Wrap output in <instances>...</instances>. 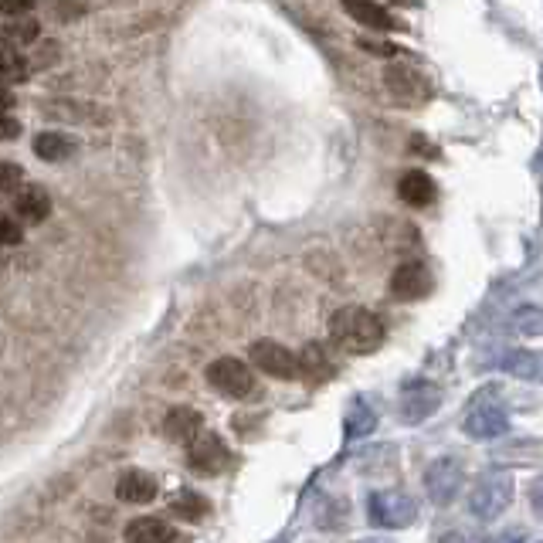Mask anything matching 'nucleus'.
I'll use <instances>...</instances> for the list:
<instances>
[{
	"label": "nucleus",
	"instance_id": "obj_1",
	"mask_svg": "<svg viewBox=\"0 0 543 543\" xmlns=\"http://www.w3.org/2000/svg\"><path fill=\"white\" fill-rule=\"evenodd\" d=\"M330 336L336 347L347 353H374L384 343V326L364 306H343L333 313Z\"/></svg>",
	"mask_w": 543,
	"mask_h": 543
},
{
	"label": "nucleus",
	"instance_id": "obj_2",
	"mask_svg": "<svg viewBox=\"0 0 543 543\" xmlns=\"http://www.w3.org/2000/svg\"><path fill=\"white\" fill-rule=\"evenodd\" d=\"M513 503V479L510 472H486L469 493V510L476 520H496Z\"/></svg>",
	"mask_w": 543,
	"mask_h": 543
},
{
	"label": "nucleus",
	"instance_id": "obj_3",
	"mask_svg": "<svg viewBox=\"0 0 543 543\" xmlns=\"http://www.w3.org/2000/svg\"><path fill=\"white\" fill-rule=\"evenodd\" d=\"M418 516L415 499L408 493H398V489H381L367 499V520L381 530H404L411 527Z\"/></svg>",
	"mask_w": 543,
	"mask_h": 543
},
{
	"label": "nucleus",
	"instance_id": "obj_4",
	"mask_svg": "<svg viewBox=\"0 0 543 543\" xmlns=\"http://www.w3.org/2000/svg\"><path fill=\"white\" fill-rule=\"evenodd\" d=\"M506 428H510V418H506V408L496 394H479V398L469 404L465 435H469L472 442H493V438L506 435Z\"/></svg>",
	"mask_w": 543,
	"mask_h": 543
},
{
	"label": "nucleus",
	"instance_id": "obj_5",
	"mask_svg": "<svg viewBox=\"0 0 543 543\" xmlns=\"http://www.w3.org/2000/svg\"><path fill=\"white\" fill-rule=\"evenodd\" d=\"M465 482V469L455 455H442L425 469V493L435 506H448L455 503V496L462 493Z\"/></svg>",
	"mask_w": 543,
	"mask_h": 543
},
{
	"label": "nucleus",
	"instance_id": "obj_6",
	"mask_svg": "<svg viewBox=\"0 0 543 543\" xmlns=\"http://www.w3.org/2000/svg\"><path fill=\"white\" fill-rule=\"evenodd\" d=\"M208 381L214 391H221L224 398H248L255 391V377L248 370L245 360L235 357H221L208 367Z\"/></svg>",
	"mask_w": 543,
	"mask_h": 543
},
{
	"label": "nucleus",
	"instance_id": "obj_7",
	"mask_svg": "<svg viewBox=\"0 0 543 543\" xmlns=\"http://www.w3.org/2000/svg\"><path fill=\"white\" fill-rule=\"evenodd\" d=\"M228 462H231L228 445L214 432H201L187 445V465H191L194 472H201V476H218V472L228 469Z\"/></svg>",
	"mask_w": 543,
	"mask_h": 543
},
{
	"label": "nucleus",
	"instance_id": "obj_8",
	"mask_svg": "<svg viewBox=\"0 0 543 543\" xmlns=\"http://www.w3.org/2000/svg\"><path fill=\"white\" fill-rule=\"evenodd\" d=\"M438 404H442V391H438L435 384H428V381L404 384V391H401V421H408V425H421V421H428L435 415Z\"/></svg>",
	"mask_w": 543,
	"mask_h": 543
},
{
	"label": "nucleus",
	"instance_id": "obj_9",
	"mask_svg": "<svg viewBox=\"0 0 543 543\" xmlns=\"http://www.w3.org/2000/svg\"><path fill=\"white\" fill-rule=\"evenodd\" d=\"M252 364L269 377H279V381H289L296 377V353L275 340H255L252 343Z\"/></svg>",
	"mask_w": 543,
	"mask_h": 543
},
{
	"label": "nucleus",
	"instance_id": "obj_10",
	"mask_svg": "<svg viewBox=\"0 0 543 543\" xmlns=\"http://www.w3.org/2000/svg\"><path fill=\"white\" fill-rule=\"evenodd\" d=\"M391 292L398 299H425L432 292V272L425 269L421 262H404L398 265V272L391 275Z\"/></svg>",
	"mask_w": 543,
	"mask_h": 543
},
{
	"label": "nucleus",
	"instance_id": "obj_11",
	"mask_svg": "<svg viewBox=\"0 0 543 543\" xmlns=\"http://www.w3.org/2000/svg\"><path fill=\"white\" fill-rule=\"evenodd\" d=\"M201 428H204V418L197 415L194 408H187V404L170 408L167 418H163V435H167L174 445H191L194 438L201 435Z\"/></svg>",
	"mask_w": 543,
	"mask_h": 543
},
{
	"label": "nucleus",
	"instance_id": "obj_12",
	"mask_svg": "<svg viewBox=\"0 0 543 543\" xmlns=\"http://www.w3.org/2000/svg\"><path fill=\"white\" fill-rule=\"evenodd\" d=\"M157 489H160L157 479H153L150 472H143V469H129L116 482V496L123 499V503H133V506L153 503V499H157Z\"/></svg>",
	"mask_w": 543,
	"mask_h": 543
},
{
	"label": "nucleus",
	"instance_id": "obj_13",
	"mask_svg": "<svg viewBox=\"0 0 543 543\" xmlns=\"http://www.w3.org/2000/svg\"><path fill=\"white\" fill-rule=\"evenodd\" d=\"M14 211H17V218L21 221H28V224H41L51 214V197L45 187H38V184H28V187H21L14 197Z\"/></svg>",
	"mask_w": 543,
	"mask_h": 543
},
{
	"label": "nucleus",
	"instance_id": "obj_14",
	"mask_svg": "<svg viewBox=\"0 0 543 543\" xmlns=\"http://www.w3.org/2000/svg\"><path fill=\"white\" fill-rule=\"evenodd\" d=\"M398 194L411 208H428V204L435 201V180L428 177L425 170H408V174L398 180Z\"/></svg>",
	"mask_w": 543,
	"mask_h": 543
},
{
	"label": "nucleus",
	"instance_id": "obj_15",
	"mask_svg": "<svg viewBox=\"0 0 543 543\" xmlns=\"http://www.w3.org/2000/svg\"><path fill=\"white\" fill-rule=\"evenodd\" d=\"M174 527L163 520H153V516H143V520H133L126 527V543H174Z\"/></svg>",
	"mask_w": 543,
	"mask_h": 543
},
{
	"label": "nucleus",
	"instance_id": "obj_16",
	"mask_svg": "<svg viewBox=\"0 0 543 543\" xmlns=\"http://www.w3.org/2000/svg\"><path fill=\"white\" fill-rule=\"evenodd\" d=\"M296 374H306L309 381H330L333 377V364L326 360V350L320 347V343H306L303 353L296 357Z\"/></svg>",
	"mask_w": 543,
	"mask_h": 543
},
{
	"label": "nucleus",
	"instance_id": "obj_17",
	"mask_svg": "<svg viewBox=\"0 0 543 543\" xmlns=\"http://www.w3.org/2000/svg\"><path fill=\"white\" fill-rule=\"evenodd\" d=\"M503 370L516 381H540V353L537 350H510L503 357Z\"/></svg>",
	"mask_w": 543,
	"mask_h": 543
},
{
	"label": "nucleus",
	"instance_id": "obj_18",
	"mask_svg": "<svg viewBox=\"0 0 543 543\" xmlns=\"http://www.w3.org/2000/svg\"><path fill=\"white\" fill-rule=\"evenodd\" d=\"M387 85H391V92L401 102L404 99L411 102V99H425L428 96V85L421 82L415 72H408V68H391V72H387Z\"/></svg>",
	"mask_w": 543,
	"mask_h": 543
},
{
	"label": "nucleus",
	"instance_id": "obj_19",
	"mask_svg": "<svg viewBox=\"0 0 543 543\" xmlns=\"http://www.w3.org/2000/svg\"><path fill=\"white\" fill-rule=\"evenodd\" d=\"M377 425V411L370 408L367 398H357L350 404V415H347V438L350 442H357V438H367L374 432Z\"/></svg>",
	"mask_w": 543,
	"mask_h": 543
},
{
	"label": "nucleus",
	"instance_id": "obj_20",
	"mask_svg": "<svg viewBox=\"0 0 543 543\" xmlns=\"http://www.w3.org/2000/svg\"><path fill=\"white\" fill-rule=\"evenodd\" d=\"M28 72H31V62L21 55V51L0 45V85H4V89L14 82H24L28 79Z\"/></svg>",
	"mask_w": 543,
	"mask_h": 543
},
{
	"label": "nucleus",
	"instance_id": "obj_21",
	"mask_svg": "<svg viewBox=\"0 0 543 543\" xmlns=\"http://www.w3.org/2000/svg\"><path fill=\"white\" fill-rule=\"evenodd\" d=\"M343 11H347L350 17H357L360 24H367V28H374V31H398V21H394V17L384 11V7H374V4H347Z\"/></svg>",
	"mask_w": 543,
	"mask_h": 543
},
{
	"label": "nucleus",
	"instance_id": "obj_22",
	"mask_svg": "<svg viewBox=\"0 0 543 543\" xmlns=\"http://www.w3.org/2000/svg\"><path fill=\"white\" fill-rule=\"evenodd\" d=\"M34 153H38L41 160L58 163L65 157H72V140L62 133H41V136H34Z\"/></svg>",
	"mask_w": 543,
	"mask_h": 543
},
{
	"label": "nucleus",
	"instance_id": "obj_23",
	"mask_svg": "<svg viewBox=\"0 0 543 543\" xmlns=\"http://www.w3.org/2000/svg\"><path fill=\"white\" fill-rule=\"evenodd\" d=\"M170 513L180 516V520L197 523V520H204V516H208V499L197 496V493H191V489H184L180 496L170 499Z\"/></svg>",
	"mask_w": 543,
	"mask_h": 543
},
{
	"label": "nucleus",
	"instance_id": "obj_24",
	"mask_svg": "<svg viewBox=\"0 0 543 543\" xmlns=\"http://www.w3.org/2000/svg\"><path fill=\"white\" fill-rule=\"evenodd\" d=\"M41 34V24L34 17H24V21H11L4 28V45L14 48V45H34Z\"/></svg>",
	"mask_w": 543,
	"mask_h": 543
},
{
	"label": "nucleus",
	"instance_id": "obj_25",
	"mask_svg": "<svg viewBox=\"0 0 543 543\" xmlns=\"http://www.w3.org/2000/svg\"><path fill=\"white\" fill-rule=\"evenodd\" d=\"M513 330H520L523 336H540L543 333V313L537 306H520L513 313Z\"/></svg>",
	"mask_w": 543,
	"mask_h": 543
},
{
	"label": "nucleus",
	"instance_id": "obj_26",
	"mask_svg": "<svg viewBox=\"0 0 543 543\" xmlns=\"http://www.w3.org/2000/svg\"><path fill=\"white\" fill-rule=\"evenodd\" d=\"M0 245H21V224L0 214Z\"/></svg>",
	"mask_w": 543,
	"mask_h": 543
},
{
	"label": "nucleus",
	"instance_id": "obj_27",
	"mask_svg": "<svg viewBox=\"0 0 543 543\" xmlns=\"http://www.w3.org/2000/svg\"><path fill=\"white\" fill-rule=\"evenodd\" d=\"M17 180H21V170H17L14 163H0V191H7V187H14Z\"/></svg>",
	"mask_w": 543,
	"mask_h": 543
},
{
	"label": "nucleus",
	"instance_id": "obj_28",
	"mask_svg": "<svg viewBox=\"0 0 543 543\" xmlns=\"http://www.w3.org/2000/svg\"><path fill=\"white\" fill-rule=\"evenodd\" d=\"M21 136V123L14 116H0V140H17Z\"/></svg>",
	"mask_w": 543,
	"mask_h": 543
},
{
	"label": "nucleus",
	"instance_id": "obj_29",
	"mask_svg": "<svg viewBox=\"0 0 543 543\" xmlns=\"http://www.w3.org/2000/svg\"><path fill=\"white\" fill-rule=\"evenodd\" d=\"M523 540H527V533H523V530H503L499 537H489L482 543H523Z\"/></svg>",
	"mask_w": 543,
	"mask_h": 543
},
{
	"label": "nucleus",
	"instance_id": "obj_30",
	"mask_svg": "<svg viewBox=\"0 0 543 543\" xmlns=\"http://www.w3.org/2000/svg\"><path fill=\"white\" fill-rule=\"evenodd\" d=\"M31 0H14V4H0V14H28Z\"/></svg>",
	"mask_w": 543,
	"mask_h": 543
},
{
	"label": "nucleus",
	"instance_id": "obj_31",
	"mask_svg": "<svg viewBox=\"0 0 543 543\" xmlns=\"http://www.w3.org/2000/svg\"><path fill=\"white\" fill-rule=\"evenodd\" d=\"M7 109H14V92L0 85V116H7Z\"/></svg>",
	"mask_w": 543,
	"mask_h": 543
},
{
	"label": "nucleus",
	"instance_id": "obj_32",
	"mask_svg": "<svg viewBox=\"0 0 543 543\" xmlns=\"http://www.w3.org/2000/svg\"><path fill=\"white\" fill-rule=\"evenodd\" d=\"M438 543H469V540H465L462 533L452 530V533H445V537H438Z\"/></svg>",
	"mask_w": 543,
	"mask_h": 543
},
{
	"label": "nucleus",
	"instance_id": "obj_33",
	"mask_svg": "<svg viewBox=\"0 0 543 543\" xmlns=\"http://www.w3.org/2000/svg\"><path fill=\"white\" fill-rule=\"evenodd\" d=\"M357 543H387V540H374V537H370V540H357Z\"/></svg>",
	"mask_w": 543,
	"mask_h": 543
}]
</instances>
